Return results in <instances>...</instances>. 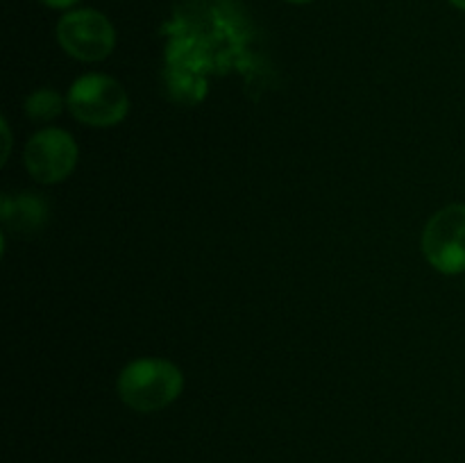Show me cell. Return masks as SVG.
<instances>
[{
  "mask_svg": "<svg viewBox=\"0 0 465 463\" xmlns=\"http://www.w3.org/2000/svg\"><path fill=\"white\" fill-rule=\"evenodd\" d=\"M3 221L16 234H36L48 221V204L35 193L3 198Z\"/></svg>",
  "mask_w": 465,
  "mask_h": 463,
  "instance_id": "obj_6",
  "label": "cell"
},
{
  "mask_svg": "<svg viewBox=\"0 0 465 463\" xmlns=\"http://www.w3.org/2000/svg\"><path fill=\"white\" fill-rule=\"evenodd\" d=\"M44 3L54 9H66V7H73L75 3H80V0H44Z\"/></svg>",
  "mask_w": 465,
  "mask_h": 463,
  "instance_id": "obj_8",
  "label": "cell"
},
{
  "mask_svg": "<svg viewBox=\"0 0 465 463\" xmlns=\"http://www.w3.org/2000/svg\"><path fill=\"white\" fill-rule=\"evenodd\" d=\"M448 3L454 5L457 9H463V12H465V0H448Z\"/></svg>",
  "mask_w": 465,
  "mask_h": 463,
  "instance_id": "obj_9",
  "label": "cell"
},
{
  "mask_svg": "<svg viewBox=\"0 0 465 463\" xmlns=\"http://www.w3.org/2000/svg\"><path fill=\"white\" fill-rule=\"evenodd\" d=\"M422 252L445 275L465 271V204H450L431 216L422 232Z\"/></svg>",
  "mask_w": 465,
  "mask_h": 463,
  "instance_id": "obj_4",
  "label": "cell"
},
{
  "mask_svg": "<svg viewBox=\"0 0 465 463\" xmlns=\"http://www.w3.org/2000/svg\"><path fill=\"white\" fill-rule=\"evenodd\" d=\"M77 163V143L66 130L45 127L25 145V168L41 184L64 182Z\"/></svg>",
  "mask_w": 465,
  "mask_h": 463,
  "instance_id": "obj_5",
  "label": "cell"
},
{
  "mask_svg": "<svg viewBox=\"0 0 465 463\" xmlns=\"http://www.w3.org/2000/svg\"><path fill=\"white\" fill-rule=\"evenodd\" d=\"M57 41L80 62H103L116 45V32L104 14L95 9H73L59 18Z\"/></svg>",
  "mask_w": 465,
  "mask_h": 463,
  "instance_id": "obj_3",
  "label": "cell"
},
{
  "mask_svg": "<svg viewBox=\"0 0 465 463\" xmlns=\"http://www.w3.org/2000/svg\"><path fill=\"white\" fill-rule=\"evenodd\" d=\"M68 109L91 127H114L130 112V98L121 82L103 73H91L73 82L66 98Z\"/></svg>",
  "mask_w": 465,
  "mask_h": 463,
  "instance_id": "obj_2",
  "label": "cell"
},
{
  "mask_svg": "<svg viewBox=\"0 0 465 463\" xmlns=\"http://www.w3.org/2000/svg\"><path fill=\"white\" fill-rule=\"evenodd\" d=\"M182 389L184 375L166 359H136L118 375V395L127 407L139 413H153L168 407L180 398Z\"/></svg>",
  "mask_w": 465,
  "mask_h": 463,
  "instance_id": "obj_1",
  "label": "cell"
},
{
  "mask_svg": "<svg viewBox=\"0 0 465 463\" xmlns=\"http://www.w3.org/2000/svg\"><path fill=\"white\" fill-rule=\"evenodd\" d=\"M286 3H293V5H307V3H312V0H286Z\"/></svg>",
  "mask_w": 465,
  "mask_h": 463,
  "instance_id": "obj_10",
  "label": "cell"
},
{
  "mask_svg": "<svg viewBox=\"0 0 465 463\" xmlns=\"http://www.w3.org/2000/svg\"><path fill=\"white\" fill-rule=\"evenodd\" d=\"M64 100L53 89H39L25 100V112L32 121H53L62 113Z\"/></svg>",
  "mask_w": 465,
  "mask_h": 463,
  "instance_id": "obj_7",
  "label": "cell"
}]
</instances>
